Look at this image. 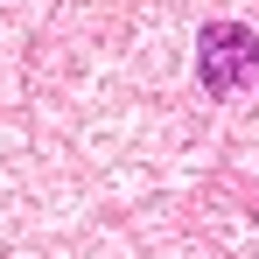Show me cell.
<instances>
[{
    "mask_svg": "<svg viewBox=\"0 0 259 259\" xmlns=\"http://www.w3.org/2000/svg\"><path fill=\"white\" fill-rule=\"evenodd\" d=\"M196 77L210 98H245L259 84V35L245 21H210L196 35Z\"/></svg>",
    "mask_w": 259,
    "mask_h": 259,
    "instance_id": "obj_1",
    "label": "cell"
}]
</instances>
